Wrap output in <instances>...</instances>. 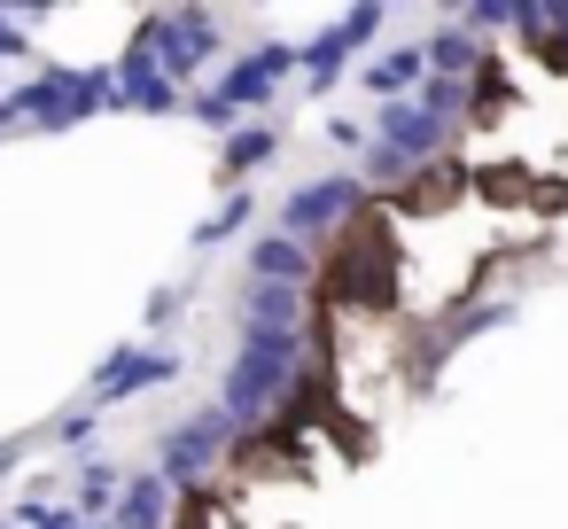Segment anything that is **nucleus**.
<instances>
[{
	"label": "nucleus",
	"instance_id": "423d86ee",
	"mask_svg": "<svg viewBox=\"0 0 568 529\" xmlns=\"http://www.w3.org/2000/svg\"><path fill=\"white\" fill-rule=\"evenodd\" d=\"M351 203H358V180H320V187H304V195H288V203H281V226H288V242H296V234L343 226V218H351Z\"/></svg>",
	"mask_w": 568,
	"mask_h": 529
},
{
	"label": "nucleus",
	"instance_id": "7ed1b4c3",
	"mask_svg": "<svg viewBox=\"0 0 568 529\" xmlns=\"http://www.w3.org/2000/svg\"><path fill=\"white\" fill-rule=\"evenodd\" d=\"M141 55L180 87V79H195V71L219 55V24H211V17H195V9H187V17H156V24L141 32Z\"/></svg>",
	"mask_w": 568,
	"mask_h": 529
},
{
	"label": "nucleus",
	"instance_id": "4468645a",
	"mask_svg": "<svg viewBox=\"0 0 568 529\" xmlns=\"http://www.w3.org/2000/svg\"><path fill=\"white\" fill-rule=\"evenodd\" d=\"M110 498H118V475H110V467H87V482H79V521H87V513H110Z\"/></svg>",
	"mask_w": 568,
	"mask_h": 529
},
{
	"label": "nucleus",
	"instance_id": "dca6fc26",
	"mask_svg": "<svg viewBox=\"0 0 568 529\" xmlns=\"http://www.w3.org/2000/svg\"><path fill=\"white\" fill-rule=\"evenodd\" d=\"M436 63H444V71H467V63H475V48H467L459 32H444V40H436Z\"/></svg>",
	"mask_w": 568,
	"mask_h": 529
},
{
	"label": "nucleus",
	"instance_id": "f8f14e48",
	"mask_svg": "<svg viewBox=\"0 0 568 529\" xmlns=\"http://www.w3.org/2000/svg\"><path fill=\"white\" fill-rule=\"evenodd\" d=\"M420 71H428V63H420V48H397V55H382L366 79H374V94H413V87H420Z\"/></svg>",
	"mask_w": 568,
	"mask_h": 529
},
{
	"label": "nucleus",
	"instance_id": "6e6552de",
	"mask_svg": "<svg viewBox=\"0 0 568 529\" xmlns=\"http://www.w3.org/2000/svg\"><path fill=\"white\" fill-rule=\"evenodd\" d=\"M164 513H172V482L164 475H141V482H125V506H118L110 529H164Z\"/></svg>",
	"mask_w": 568,
	"mask_h": 529
},
{
	"label": "nucleus",
	"instance_id": "f3484780",
	"mask_svg": "<svg viewBox=\"0 0 568 529\" xmlns=\"http://www.w3.org/2000/svg\"><path fill=\"white\" fill-rule=\"evenodd\" d=\"M55 436H63V444H94V413H71Z\"/></svg>",
	"mask_w": 568,
	"mask_h": 529
},
{
	"label": "nucleus",
	"instance_id": "1a4fd4ad",
	"mask_svg": "<svg viewBox=\"0 0 568 529\" xmlns=\"http://www.w3.org/2000/svg\"><path fill=\"white\" fill-rule=\"evenodd\" d=\"M250 273H257L265 288H296V281L312 273V257H304V250L281 234V242H257V250H250Z\"/></svg>",
	"mask_w": 568,
	"mask_h": 529
},
{
	"label": "nucleus",
	"instance_id": "9d476101",
	"mask_svg": "<svg viewBox=\"0 0 568 529\" xmlns=\"http://www.w3.org/2000/svg\"><path fill=\"white\" fill-rule=\"evenodd\" d=\"M366 32H382V9H351V17H343V32H327V40L304 55V63H312V79H327V71L343 63V48H351V40H366Z\"/></svg>",
	"mask_w": 568,
	"mask_h": 529
},
{
	"label": "nucleus",
	"instance_id": "ddd939ff",
	"mask_svg": "<svg viewBox=\"0 0 568 529\" xmlns=\"http://www.w3.org/2000/svg\"><path fill=\"white\" fill-rule=\"evenodd\" d=\"M273 149H281V133H273V125H250V133H234V141H226V180H242V172H250V164H265Z\"/></svg>",
	"mask_w": 568,
	"mask_h": 529
},
{
	"label": "nucleus",
	"instance_id": "6ab92c4d",
	"mask_svg": "<svg viewBox=\"0 0 568 529\" xmlns=\"http://www.w3.org/2000/svg\"><path fill=\"white\" fill-rule=\"evenodd\" d=\"M102 529H110V521H102Z\"/></svg>",
	"mask_w": 568,
	"mask_h": 529
},
{
	"label": "nucleus",
	"instance_id": "9b49d317",
	"mask_svg": "<svg viewBox=\"0 0 568 529\" xmlns=\"http://www.w3.org/2000/svg\"><path fill=\"white\" fill-rule=\"evenodd\" d=\"M250 335H296V288H265L250 296Z\"/></svg>",
	"mask_w": 568,
	"mask_h": 529
},
{
	"label": "nucleus",
	"instance_id": "20e7f679",
	"mask_svg": "<svg viewBox=\"0 0 568 529\" xmlns=\"http://www.w3.org/2000/svg\"><path fill=\"white\" fill-rule=\"evenodd\" d=\"M288 71H296V48H257V63L226 71V87H219V94H203V118H211V125H226L242 102H265Z\"/></svg>",
	"mask_w": 568,
	"mask_h": 529
},
{
	"label": "nucleus",
	"instance_id": "0eeeda50",
	"mask_svg": "<svg viewBox=\"0 0 568 529\" xmlns=\"http://www.w3.org/2000/svg\"><path fill=\"white\" fill-rule=\"evenodd\" d=\"M180 374V358L172 350H118L102 374H94V405H110V397H133V389H149V382H172Z\"/></svg>",
	"mask_w": 568,
	"mask_h": 529
},
{
	"label": "nucleus",
	"instance_id": "2eb2a0df",
	"mask_svg": "<svg viewBox=\"0 0 568 529\" xmlns=\"http://www.w3.org/2000/svg\"><path fill=\"white\" fill-rule=\"evenodd\" d=\"M242 218H250V203H242V195H234V203H226V211H219V218H211V226H203V234H195V242H203V250H211V242H219V234H234V226H242Z\"/></svg>",
	"mask_w": 568,
	"mask_h": 529
},
{
	"label": "nucleus",
	"instance_id": "f03ea898",
	"mask_svg": "<svg viewBox=\"0 0 568 529\" xmlns=\"http://www.w3.org/2000/svg\"><path fill=\"white\" fill-rule=\"evenodd\" d=\"M102 102H118L110 71H48V79H32V87L9 102V118H32V125H79V118H94Z\"/></svg>",
	"mask_w": 568,
	"mask_h": 529
},
{
	"label": "nucleus",
	"instance_id": "39448f33",
	"mask_svg": "<svg viewBox=\"0 0 568 529\" xmlns=\"http://www.w3.org/2000/svg\"><path fill=\"white\" fill-rule=\"evenodd\" d=\"M226 413H195V420H180L172 436H164V482H195L219 451H226Z\"/></svg>",
	"mask_w": 568,
	"mask_h": 529
},
{
	"label": "nucleus",
	"instance_id": "f257e3e1",
	"mask_svg": "<svg viewBox=\"0 0 568 529\" xmlns=\"http://www.w3.org/2000/svg\"><path fill=\"white\" fill-rule=\"evenodd\" d=\"M296 389V335H242V366L226 374V420H273V405Z\"/></svg>",
	"mask_w": 568,
	"mask_h": 529
},
{
	"label": "nucleus",
	"instance_id": "a211bd4d",
	"mask_svg": "<svg viewBox=\"0 0 568 529\" xmlns=\"http://www.w3.org/2000/svg\"><path fill=\"white\" fill-rule=\"evenodd\" d=\"M0 55H17V32H9V17H0Z\"/></svg>",
	"mask_w": 568,
	"mask_h": 529
}]
</instances>
